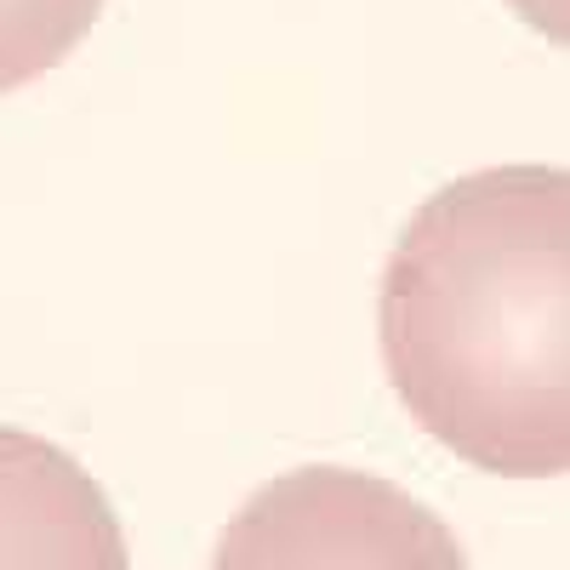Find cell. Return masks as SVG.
Here are the masks:
<instances>
[{
    "instance_id": "6da1fadb",
    "label": "cell",
    "mask_w": 570,
    "mask_h": 570,
    "mask_svg": "<svg viewBox=\"0 0 570 570\" xmlns=\"http://www.w3.org/2000/svg\"><path fill=\"white\" fill-rule=\"evenodd\" d=\"M376 337L400 405L468 468H570V177L491 166L445 183L383 268Z\"/></svg>"
},
{
    "instance_id": "7a4b0ae2",
    "label": "cell",
    "mask_w": 570,
    "mask_h": 570,
    "mask_svg": "<svg viewBox=\"0 0 570 570\" xmlns=\"http://www.w3.org/2000/svg\"><path fill=\"white\" fill-rule=\"evenodd\" d=\"M212 570H468V553L411 491L308 462L234 508Z\"/></svg>"
},
{
    "instance_id": "3957f363",
    "label": "cell",
    "mask_w": 570,
    "mask_h": 570,
    "mask_svg": "<svg viewBox=\"0 0 570 570\" xmlns=\"http://www.w3.org/2000/svg\"><path fill=\"white\" fill-rule=\"evenodd\" d=\"M0 570H131L104 485L23 428H0Z\"/></svg>"
},
{
    "instance_id": "277c9868",
    "label": "cell",
    "mask_w": 570,
    "mask_h": 570,
    "mask_svg": "<svg viewBox=\"0 0 570 570\" xmlns=\"http://www.w3.org/2000/svg\"><path fill=\"white\" fill-rule=\"evenodd\" d=\"M104 0H0V98L52 75L91 35Z\"/></svg>"
}]
</instances>
